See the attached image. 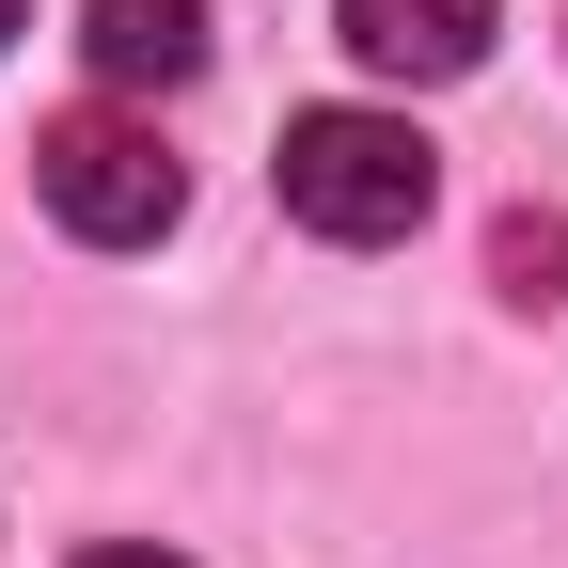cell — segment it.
I'll return each instance as SVG.
<instances>
[{
    "mask_svg": "<svg viewBox=\"0 0 568 568\" xmlns=\"http://www.w3.org/2000/svg\"><path fill=\"white\" fill-rule=\"evenodd\" d=\"M268 190H284V222H301V237L379 253V237H410L426 205H443V159H426L410 111H284Z\"/></svg>",
    "mask_w": 568,
    "mask_h": 568,
    "instance_id": "1",
    "label": "cell"
},
{
    "mask_svg": "<svg viewBox=\"0 0 568 568\" xmlns=\"http://www.w3.org/2000/svg\"><path fill=\"white\" fill-rule=\"evenodd\" d=\"M80 568H190V552H159V537H126V552H80Z\"/></svg>",
    "mask_w": 568,
    "mask_h": 568,
    "instance_id": "6",
    "label": "cell"
},
{
    "mask_svg": "<svg viewBox=\"0 0 568 568\" xmlns=\"http://www.w3.org/2000/svg\"><path fill=\"white\" fill-rule=\"evenodd\" d=\"M17 32H32V0H0V48H17Z\"/></svg>",
    "mask_w": 568,
    "mask_h": 568,
    "instance_id": "7",
    "label": "cell"
},
{
    "mask_svg": "<svg viewBox=\"0 0 568 568\" xmlns=\"http://www.w3.org/2000/svg\"><path fill=\"white\" fill-rule=\"evenodd\" d=\"M332 32L379 80H474L489 32H506V0H332Z\"/></svg>",
    "mask_w": 568,
    "mask_h": 568,
    "instance_id": "3",
    "label": "cell"
},
{
    "mask_svg": "<svg viewBox=\"0 0 568 568\" xmlns=\"http://www.w3.org/2000/svg\"><path fill=\"white\" fill-rule=\"evenodd\" d=\"M489 284H506L521 316H568V222L552 205H506V222H489Z\"/></svg>",
    "mask_w": 568,
    "mask_h": 568,
    "instance_id": "5",
    "label": "cell"
},
{
    "mask_svg": "<svg viewBox=\"0 0 568 568\" xmlns=\"http://www.w3.org/2000/svg\"><path fill=\"white\" fill-rule=\"evenodd\" d=\"M32 190H48V222H63V237H95V253H142V237H174V205H190L174 142L142 126L126 95L63 111V126L32 142Z\"/></svg>",
    "mask_w": 568,
    "mask_h": 568,
    "instance_id": "2",
    "label": "cell"
},
{
    "mask_svg": "<svg viewBox=\"0 0 568 568\" xmlns=\"http://www.w3.org/2000/svg\"><path fill=\"white\" fill-rule=\"evenodd\" d=\"M80 48L111 95H174L205 80V0H80Z\"/></svg>",
    "mask_w": 568,
    "mask_h": 568,
    "instance_id": "4",
    "label": "cell"
}]
</instances>
